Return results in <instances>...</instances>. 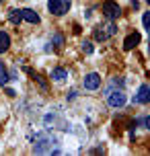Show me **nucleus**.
Listing matches in <instances>:
<instances>
[{
  "mask_svg": "<svg viewBox=\"0 0 150 156\" xmlns=\"http://www.w3.org/2000/svg\"><path fill=\"white\" fill-rule=\"evenodd\" d=\"M107 103H109V107H113V109H121L127 103L126 93H123V90H111V93L107 94Z\"/></svg>",
  "mask_w": 150,
  "mask_h": 156,
  "instance_id": "f03ea898",
  "label": "nucleus"
},
{
  "mask_svg": "<svg viewBox=\"0 0 150 156\" xmlns=\"http://www.w3.org/2000/svg\"><path fill=\"white\" fill-rule=\"evenodd\" d=\"M82 84H84V88H87V90H97V88L101 86V76H99L97 72H91V74H87V76H84Z\"/></svg>",
  "mask_w": 150,
  "mask_h": 156,
  "instance_id": "423d86ee",
  "label": "nucleus"
},
{
  "mask_svg": "<svg viewBox=\"0 0 150 156\" xmlns=\"http://www.w3.org/2000/svg\"><path fill=\"white\" fill-rule=\"evenodd\" d=\"M6 94H8V97H15L16 93H15V90H12V88H6Z\"/></svg>",
  "mask_w": 150,
  "mask_h": 156,
  "instance_id": "6ab92c4d",
  "label": "nucleus"
},
{
  "mask_svg": "<svg viewBox=\"0 0 150 156\" xmlns=\"http://www.w3.org/2000/svg\"><path fill=\"white\" fill-rule=\"evenodd\" d=\"M8 72H6V68H4V64H2V60H0V84L2 86H6L8 84Z\"/></svg>",
  "mask_w": 150,
  "mask_h": 156,
  "instance_id": "ddd939ff",
  "label": "nucleus"
},
{
  "mask_svg": "<svg viewBox=\"0 0 150 156\" xmlns=\"http://www.w3.org/2000/svg\"><path fill=\"white\" fill-rule=\"evenodd\" d=\"M49 136L48 133H39V136H37V142H35V148H33V152H35V154H43V152H49Z\"/></svg>",
  "mask_w": 150,
  "mask_h": 156,
  "instance_id": "39448f33",
  "label": "nucleus"
},
{
  "mask_svg": "<svg viewBox=\"0 0 150 156\" xmlns=\"http://www.w3.org/2000/svg\"><path fill=\"white\" fill-rule=\"evenodd\" d=\"M8 47H10V35L4 31H0V54H4Z\"/></svg>",
  "mask_w": 150,
  "mask_h": 156,
  "instance_id": "9d476101",
  "label": "nucleus"
},
{
  "mask_svg": "<svg viewBox=\"0 0 150 156\" xmlns=\"http://www.w3.org/2000/svg\"><path fill=\"white\" fill-rule=\"evenodd\" d=\"M113 84H115V86H123V80H121V78H115Z\"/></svg>",
  "mask_w": 150,
  "mask_h": 156,
  "instance_id": "dca6fc26",
  "label": "nucleus"
},
{
  "mask_svg": "<svg viewBox=\"0 0 150 156\" xmlns=\"http://www.w3.org/2000/svg\"><path fill=\"white\" fill-rule=\"evenodd\" d=\"M144 127H146V129H150V117H146V119H144Z\"/></svg>",
  "mask_w": 150,
  "mask_h": 156,
  "instance_id": "a211bd4d",
  "label": "nucleus"
},
{
  "mask_svg": "<svg viewBox=\"0 0 150 156\" xmlns=\"http://www.w3.org/2000/svg\"><path fill=\"white\" fill-rule=\"evenodd\" d=\"M140 33H130V35H127L126 39H123V49H127V51H130V49H134L136 45H138V43H140Z\"/></svg>",
  "mask_w": 150,
  "mask_h": 156,
  "instance_id": "6e6552de",
  "label": "nucleus"
},
{
  "mask_svg": "<svg viewBox=\"0 0 150 156\" xmlns=\"http://www.w3.org/2000/svg\"><path fill=\"white\" fill-rule=\"evenodd\" d=\"M0 2H2V0H0Z\"/></svg>",
  "mask_w": 150,
  "mask_h": 156,
  "instance_id": "412c9836",
  "label": "nucleus"
},
{
  "mask_svg": "<svg viewBox=\"0 0 150 156\" xmlns=\"http://www.w3.org/2000/svg\"><path fill=\"white\" fill-rule=\"evenodd\" d=\"M72 99H76V90H70L68 93V101H72Z\"/></svg>",
  "mask_w": 150,
  "mask_h": 156,
  "instance_id": "f3484780",
  "label": "nucleus"
},
{
  "mask_svg": "<svg viewBox=\"0 0 150 156\" xmlns=\"http://www.w3.org/2000/svg\"><path fill=\"white\" fill-rule=\"evenodd\" d=\"M142 25H144V29H148V31H150V12H144V16H142Z\"/></svg>",
  "mask_w": 150,
  "mask_h": 156,
  "instance_id": "2eb2a0df",
  "label": "nucleus"
},
{
  "mask_svg": "<svg viewBox=\"0 0 150 156\" xmlns=\"http://www.w3.org/2000/svg\"><path fill=\"white\" fill-rule=\"evenodd\" d=\"M72 6V0H48V10L54 16H64Z\"/></svg>",
  "mask_w": 150,
  "mask_h": 156,
  "instance_id": "f257e3e1",
  "label": "nucleus"
},
{
  "mask_svg": "<svg viewBox=\"0 0 150 156\" xmlns=\"http://www.w3.org/2000/svg\"><path fill=\"white\" fill-rule=\"evenodd\" d=\"M8 21H10L12 25H19L21 21H23V12H21L19 8H15V10H10V12H8Z\"/></svg>",
  "mask_w": 150,
  "mask_h": 156,
  "instance_id": "9b49d317",
  "label": "nucleus"
},
{
  "mask_svg": "<svg viewBox=\"0 0 150 156\" xmlns=\"http://www.w3.org/2000/svg\"><path fill=\"white\" fill-rule=\"evenodd\" d=\"M103 15L107 16L109 21H115V19H119L121 16V6H119L117 2H105L103 4Z\"/></svg>",
  "mask_w": 150,
  "mask_h": 156,
  "instance_id": "7ed1b4c3",
  "label": "nucleus"
},
{
  "mask_svg": "<svg viewBox=\"0 0 150 156\" xmlns=\"http://www.w3.org/2000/svg\"><path fill=\"white\" fill-rule=\"evenodd\" d=\"M146 2H148V4H150V0H146Z\"/></svg>",
  "mask_w": 150,
  "mask_h": 156,
  "instance_id": "aec40b11",
  "label": "nucleus"
},
{
  "mask_svg": "<svg viewBox=\"0 0 150 156\" xmlns=\"http://www.w3.org/2000/svg\"><path fill=\"white\" fill-rule=\"evenodd\" d=\"M134 103H140V105L150 103V86L148 84H142L140 88H138V94L134 97Z\"/></svg>",
  "mask_w": 150,
  "mask_h": 156,
  "instance_id": "0eeeda50",
  "label": "nucleus"
},
{
  "mask_svg": "<svg viewBox=\"0 0 150 156\" xmlns=\"http://www.w3.org/2000/svg\"><path fill=\"white\" fill-rule=\"evenodd\" d=\"M66 76H68V74H66V70H64V68H54V70H52V78H54V80H58V82H62Z\"/></svg>",
  "mask_w": 150,
  "mask_h": 156,
  "instance_id": "f8f14e48",
  "label": "nucleus"
},
{
  "mask_svg": "<svg viewBox=\"0 0 150 156\" xmlns=\"http://www.w3.org/2000/svg\"><path fill=\"white\" fill-rule=\"evenodd\" d=\"M117 33V27L113 23H109L107 27H97L95 29V39L97 41H107V39L111 37V35H115Z\"/></svg>",
  "mask_w": 150,
  "mask_h": 156,
  "instance_id": "20e7f679",
  "label": "nucleus"
},
{
  "mask_svg": "<svg viewBox=\"0 0 150 156\" xmlns=\"http://www.w3.org/2000/svg\"><path fill=\"white\" fill-rule=\"evenodd\" d=\"M82 51L84 54H93V43L91 41H82Z\"/></svg>",
  "mask_w": 150,
  "mask_h": 156,
  "instance_id": "4468645a",
  "label": "nucleus"
},
{
  "mask_svg": "<svg viewBox=\"0 0 150 156\" xmlns=\"http://www.w3.org/2000/svg\"><path fill=\"white\" fill-rule=\"evenodd\" d=\"M21 12H23V21H27V23H31V25L39 23V15L35 10H31V8H21Z\"/></svg>",
  "mask_w": 150,
  "mask_h": 156,
  "instance_id": "1a4fd4ad",
  "label": "nucleus"
}]
</instances>
